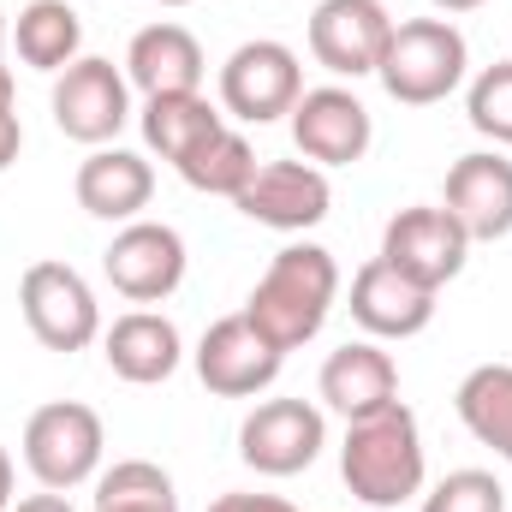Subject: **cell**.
<instances>
[{
  "instance_id": "obj_1",
  "label": "cell",
  "mask_w": 512,
  "mask_h": 512,
  "mask_svg": "<svg viewBox=\"0 0 512 512\" xmlns=\"http://www.w3.org/2000/svg\"><path fill=\"white\" fill-rule=\"evenodd\" d=\"M340 298V262L322 245H286L274 251V262L262 268V280L245 298V316L280 346V352H298L322 334L328 310Z\"/></svg>"
},
{
  "instance_id": "obj_2",
  "label": "cell",
  "mask_w": 512,
  "mask_h": 512,
  "mask_svg": "<svg viewBox=\"0 0 512 512\" xmlns=\"http://www.w3.org/2000/svg\"><path fill=\"white\" fill-rule=\"evenodd\" d=\"M423 429L411 405H382L358 423H346L340 441V477L364 507H405L411 495H423Z\"/></svg>"
},
{
  "instance_id": "obj_3",
  "label": "cell",
  "mask_w": 512,
  "mask_h": 512,
  "mask_svg": "<svg viewBox=\"0 0 512 512\" xmlns=\"http://www.w3.org/2000/svg\"><path fill=\"white\" fill-rule=\"evenodd\" d=\"M465 66H471V48L453 18H405L387 36L376 78L399 108H435L465 84Z\"/></svg>"
},
{
  "instance_id": "obj_4",
  "label": "cell",
  "mask_w": 512,
  "mask_h": 512,
  "mask_svg": "<svg viewBox=\"0 0 512 512\" xmlns=\"http://www.w3.org/2000/svg\"><path fill=\"white\" fill-rule=\"evenodd\" d=\"M18 310H24L36 346H48V352L72 358V352L102 340V304H96L90 280L72 262H54V256L30 262L24 280H18Z\"/></svg>"
},
{
  "instance_id": "obj_5",
  "label": "cell",
  "mask_w": 512,
  "mask_h": 512,
  "mask_svg": "<svg viewBox=\"0 0 512 512\" xmlns=\"http://www.w3.org/2000/svg\"><path fill=\"white\" fill-rule=\"evenodd\" d=\"M102 447H108V429L78 399H54V405L30 411V423H24V465L42 489H60V495L84 489L102 471Z\"/></svg>"
},
{
  "instance_id": "obj_6",
  "label": "cell",
  "mask_w": 512,
  "mask_h": 512,
  "mask_svg": "<svg viewBox=\"0 0 512 512\" xmlns=\"http://www.w3.org/2000/svg\"><path fill=\"white\" fill-rule=\"evenodd\" d=\"M48 108H54V126L66 131L72 143L108 149L131 120V78L114 60H102V54H78V60L54 78Z\"/></svg>"
},
{
  "instance_id": "obj_7",
  "label": "cell",
  "mask_w": 512,
  "mask_h": 512,
  "mask_svg": "<svg viewBox=\"0 0 512 512\" xmlns=\"http://www.w3.org/2000/svg\"><path fill=\"white\" fill-rule=\"evenodd\" d=\"M304 96V66L286 42L274 36H256V42H239L221 66V108L245 126H268L280 114H292Z\"/></svg>"
},
{
  "instance_id": "obj_8",
  "label": "cell",
  "mask_w": 512,
  "mask_h": 512,
  "mask_svg": "<svg viewBox=\"0 0 512 512\" xmlns=\"http://www.w3.org/2000/svg\"><path fill=\"white\" fill-rule=\"evenodd\" d=\"M328 447V417L310 399H262L239 423V459L256 477H298L322 459Z\"/></svg>"
},
{
  "instance_id": "obj_9",
  "label": "cell",
  "mask_w": 512,
  "mask_h": 512,
  "mask_svg": "<svg viewBox=\"0 0 512 512\" xmlns=\"http://www.w3.org/2000/svg\"><path fill=\"white\" fill-rule=\"evenodd\" d=\"M465 256H471V233L441 209V203H411L387 221L382 233V262H393L399 274H411L417 286L441 292L447 280L465 274Z\"/></svg>"
},
{
  "instance_id": "obj_10",
  "label": "cell",
  "mask_w": 512,
  "mask_h": 512,
  "mask_svg": "<svg viewBox=\"0 0 512 512\" xmlns=\"http://www.w3.org/2000/svg\"><path fill=\"white\" fill-rule=\"evenodd\" d=\"M239 215L274 233H310L328 221L334 209V185L316 161H262L251 173V185L233 197Z\"/></svg>"
},
{
  "instance_id": "obj_11",
  "label": "cell",
  "mask_w": 512,
  "mask_h": 512,
  "mask_svg": "<svg viewBox=\"0 0 512 512\" xmlns=\"http://www.w3.org/2000/svg\"><path fill=\"white\" fill-rule=\"evenodd\" d=\"M280 364H286V352L256 328L245 310L209 322V334L197 340V376L221 399H256L262 387H274Z\"/></svg>"
},
{
  "instance_id": "obj_12",
  "label": "cell",
  "mask_w": 512,
  "mask_h": 512,
  "mask_svg": "<svg viewBox=\"0 0 512 512\" xmlns=\"http://www.w3.org/2000/svg\"><path fill=\"white\" fill-rule=\"evenodd\" d=\"M286 120H292V143H298V155L316 161L322 173H328V167H352V161H364L370 143H376V120H370V108H364L352 90H340V84L304 90L298 108H292Z\"/></svg>"
},
{
  "instance_id": "obj_13",
  "label": "cell",
  "mask_w": 512,
  "mask_h": 512,
  "mask_svg": "<svg viewBox=\"0 0 512 512\" xmlns=\"http://www.w3.org/2000/svg\"><path fill=\"white\" fill-rule=\"evenodd\" d=\"M102 274L131 304H161L185 280V239L167 221H126L102 251Z\"/></svg>"
},
{
  "instance_id": "obj_14",
  "label": "cell",
  "mask_w": 512,
  "mask_h": 512,
  "mask_svg": "<svg viewBox=\"0 0 512 512\" xmlns=\"http://www.w3.org/2000/svg\"><path fill=\"white\" fill-rule=\"evenodd\" d=\"M393 12L382 0H322L310 12V54L334 78H370L387 54Z\"/></svg>"
},
{
  "instance_id": "obj_15",
  "label": "cell",
  "mask_w": 512,
  "mask_h": 512,
  "mask_svg": "<svg viewBox=\"0 0 512 512\" xmlns=\"http://www.w3.org/2000/svg\"><path fill=\"white\" fill-rule=\"evenodd\" d=\"M441 209L471 233V245H495L512 233V161L501 149H471L447 167Z\"/></svg>"
},
{
  "instance_id": "obj_16",
  "label": "cell",
  "mask_w": 512,
  "mask_h": 512,
  "mask_svg": "<svg viewBox=\"0 0 512 512\" xmlns=\"http://www.w3.org/2000/svg\"><path fill=\"white\" fill-rule=\"evenodd\" d=\"M352 322L376 340H417L435 322V292L417 286L411 274H399L393 262L370 256L352 274Z\"/></svg>"
},
{
  "instance_id": "obj_17",
  "label": "cell",
  "mask_w": 512,
  "mask_h": 512,
  "mask_svg": "<svg viewBox=\"0 0 512 512\" xmlns=\"http://www.w3.org/2000/svg\"><path fill=\"white\" fill-rule=\"evenodd\" d=\"M72 191H78V209L96 221H143V209L155 197V167L137 149L108 143V149H90L78 161Z\"/></svg>"
},
{
  "instance_id": "obj_18",
  "label": "cell",
  "mask_w": 512,
  "mask_h": 512,
  "mask_svg": "<svg viewBox=\"0 0 512 512\" xmlns=\"http://www.w3.org/2000/svg\"><path fill=\"white\" fill-rule=\"evenodd\" d=\"M102 352H108V370L120 382L155 387L179 370L185 340L161 310H126V316H114V328H102Z\"/></svg>"
},
{
  "instance_id": "obj_19",
  "label": "cell",
  "mask_w": 512,
  "mask_h": 512,
  "mask_svg": "<svg viewBox=\"0 0 512 512\" xmlns=\"http://www.w3.org/2000/svg\"><path fill=\"white\" fill-rule=\"evenodd\" d=\"M203 48H197V36L185 30V24H149V30H137L126 48V78L143 90V96H191V90H203Z\"/></svg>"
},
{
  "instance_id": "obj_20",
  "label": "cell",
  "mask_w": 512,
  "mask_h": 512,
  "mask_svg": "<svg viewBox=\"0 0 512 512\" xmlns=\"http://www.w3.org/2000/svg\"><path fill=\"white\" fill-rule=\"evenodd\" d=\"M316 387H322V399L346 423H358V417H370V411H382V405L399 399V370H393V358H387L376 340H352V346L328 352Z\"/></svg>"
},
{
  "instance_id": "obj_21",
  "label": "cell",
  "mask_w": 512,
  "mask_h": 512,
  "mask_svg": "<svg viewBox=\"0 0 512 512\" xmlns=\"http://www.w3.org/2000/svg\"><path fill=\"white\" fill-rule=\"evenodd\" d=\"M12 48H18L24 66L60 78V72L78 60V48H84V24H78V12H72L66 0H30V6L12 18Z\"/></svg>"
},
{
  "instance_id": "obj_22",
  "label": "cell",
  "mask_w": 512,
  "mask_h": 512,
  "mask_svg": "<svg viewBox=\"0 0 512 512\" xmlns=\"http://www.w3.org/2000/svg\"><path fill=\"white\" fill-rule=\"evenodd\" d=\"M143 143L161 155V161H185L203 137H215V131L227 126L209 102H203V90H191V96H143Z\"/></svg>"
},
{
  "instance_id": "obj_23",
  "label": "cell",
  "mask_w": 512,
  "mask_h": 512,
  "mask_svg": "<svg viewBox=\"0 0 512 512\" xmlns=\"http://www.w3.org/2000/svg\"><path fill=\"white\" fill-rule=\"evenodd\" d=\"M459 423L512 465V364H477L465 382H459Z\"/></svg>"
},
{
  "instance_id": "obj_24",
  "label": "cell",
  "mask_w": 512,
  "mask_h": 512,
  "mask_svg": "<svg viewBox=\"0 0 512 512\" xmlns=\"http://www.w3.org/2000/svg\"><path fill=\"white\" fill-rule=\"evenodd\" d=\"M262 167L256 161V149H251V137L245 131H233V126H221L215 137H203L173 173L191 185V191H203V197H239L245 185H251V173Z\"/></svg>"
},
{
  "instance_id": "obj_25",
  "label": "cell",
  "mask_w": 512,
  "mask_h": 512,
  "mask_svg": "<svg viewBox=\"0 0 512 512\" xmlns=\"http://www.w3.org/2000/svg\"><path fill=\"white\" fill-rule=\"evenodd\" d=\"M96 512H179V489L161 465L120 459L114 471L96 477Z\"/></svg>"
},
{
  "instance_id": "obj_26",
  "label": "cell",
  "mask_w": 512,
  "mask_h": 512,
  "mask_svg": "<svg viewBox=\"0 0 512 512\" xmlns=\"http://www.w3.org/2000/svg\"><path fill=\"white\" fill-rule=\"evenodd\" d=\"M465 114L495 149H512V60H495L471 78L465 90Z\"/></svg>"
},
{
  "instance_id": "obj_27",
  "label": "cell",
  "mask_w": 512,
  "mask_h": 512,
  "mask_svg": "<svg viewBox=\"0 0 512 512\" xmlns=\"http://www.w3.org/2000/svg\"><path fill=\"white\" fill-rule=\"evenodd\" d=\"M423 512H507V489L495 471H447L423 495Z\"/></svg>"
},
{
  "instance_id": "obj_28",
  "label": "cell",
  "mask_w": 512,
  "mask_h": 512,
  "mask_svg": "<svg viewBox=\"0 0 512 512\" xmlns=\"http://www.w3.org/2000/svg\"><path fill=\"white\" fill-rule=\"evenodd\" d=\"M209 512H298V507L280 501V495H221Z\"/></svg>"
},
{
  "instance_id": "obj_29",
  "label": "cell",
  "mask_w": 512,
  "mask_h": 512,
  "mask_svg": "<svg viewBox=\"0 0 512 512\" xmlns=\"http://www.w3.org/2000/svg\"><path fill=\"white\" fill-rule=\"evenodd\" d=\"M18 149H24V126H18V114H12V108H0V173L18 161Z\"/></svg>"
},
{
  "instance_id": "obj_30",
  "label": "cell",
  "mask_w": 512,
  "mask_h": 512,
  "mask_svg": "<svg viewBox=\"0 0 512 512\" xmlns=\"http://www.w3.org/2000/svg\"><path fill=\"white\" fill-rule=\"evenodd\" d=\"M12 512H78L60 489H42V495H24V501H12Z\"/></svg>"
},
{
  "instance_id": "obj_31",
  "label": "cell",
  "mask_w": 512,
  "mask_h": 512,
  "mask_svg": "<svg viewBox=\"0 0 512 512\" xmlns=\"http://www.w3.org/2000/svg\"><path fill=\"white\" fill-rule=\"evenodd\" d=\"M0 512H12V453L0 447Z\"/></svg>"
},
{
  "instance_id": "obj_32",
  "label": "cell",
  "mask_w": 512,
  "mask_h": 512,
  "mask_svg": "<svg viewBox=\"0 0 512 512\" xmlns=\"http://www.w3.org/2000/svg\"><path fill=\"white\" fill-rule=\"evenodd\" d=\"M435 12H477V6H489V0H429Z\"/></svg>"
},
{
  "instance_id": "obj_33",
  "label": "cell",
  "mask_w": 512,
  "mask_h": 512,
  "mask_svg": "<svg viewBox=\"0 0 512 512\" xmlns=\"http://www.w3.org/2000/svg\"><path fill=\"white\" fill-rule=\"evenodd\" d=\"M0 108H12V66L0 60Z\"/></svg>"
},
{
  "instance_id": "obj_34",
  "label": "cell",
  "mask_w": 512,
  "mask_h": 512,
  "mask_svg": "<svg viewBox=\"0 0 512 512\" xmlns=\"http://www.w3.org/2000/svg\"><path fill=\"white\" fill-rule=\"evenodd\" d=\"M6 42H12V24H6V12H0V48H6Z\"/></svg>"
},
{
  "instance_id": "obj_35",
  "label": "cell",
  "mask_w": 512,
  "mask_h": 512,
  "mask_svg": "<svg viewBox=\"0 0 512 512\" xmlns=\"http://www.w3.org/2000/svg\"><path fill=\"white\" fill-rule=\"evenodd\" d=\"M155 6H191V0H155Z\"/></svg>"
}]
</instances>
